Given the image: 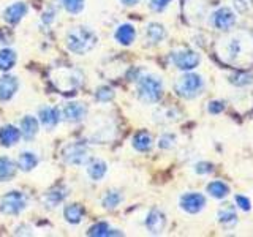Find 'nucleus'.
I'll list each match as a JSON object with an SVG mask.
<instances>
[{"mask_svg":"<svg viewBox=\"0 0 253 237\" xmlns=\"http://www.w3.org/2000/svg\"><path fill=\"white\" fill-rule=\"evenodd\" d=\"M217 54L229 65H249L253 62V35L247 30L234 32L220 40Z\"/></svg>","mask_w":253,"mask_h":237,"instance_id":"f257e3e1","label":"nucleus"},{"mask_svg":"<svg viewBox=\"0 0 253 237\" xmlns=\"http://www.w3.org/2000/svg\"><path fill=\"white\" fill-rule=\"evenodd\" d=\"M134 82H136V95L139 101L144 105H155L160 101L163 95L162 78L152 73H139L134 78Z\"/></svg>","mask_w":253,"mask_h":237,"instance_id":"f03ea898","label":"nucleus"},{"mask_svg":"<svg viewBox=\"0 0 253 237\" xmlns=\"http://www.w3.org/2000/svg\"><path fill=\"white\" fill-rule=\"evenodd\" d=\"M65 41H67L68 51H71L73 54H78V55H84L97 46L98 37L90 27L76 26L68 30Z\"/></svg>","mask_w":253,"mask_h":237,"instance_id":"7ed1b4c3","label":"nucleus"},{"mask_svg":"<svg viewBox=\"0 0 253 237\" xmlns=\"http://www.w3.org/2000/svg\"><path fill=\"white\" fill-rule=\"evenodd\" d=\"M206 89V79L193 73V71H184V75H180L176 82H174V90L179 95V97L185 98V100H193L204 92Z\"/></svg>","mask_w":253,"mask_h":237,"instance_id":"20e7f679","label":"nucleus"},{"mask_svg":"<svg viewBox=\"0 0 253 237\" xmlns=\"http://www.w3.org/2000/svg\"><path fill=\"white\" fill-rule=\"evenodd\" d=\"M49 79L57 90L63 93H70L83 84L84 78L81 75V71H78L75 68H57L49 73Z\"/></svg>","mask_w":253,"mask_h":237,"instance_id":"39448f33","label":"nucleus"},{"mask_svg":"<svg viewBox=\"0 0 253 237\" xmlns=\"http://www.w3.org/2000/svg\"><path fill=\"white\" fill-rule=\"evenodd\" d=\"M171 63L180 71H192L195 70L201 62V55L195 49L190 47H177L174 49L169 55Z\"/></svg>","mask_w":253,"mask_h":237,"instance_id":"423d86ee","label":"nucleus"},{"mask_svg":"<svg viewBox=\"0 0 253 237\" xmlns=\"http://www.w3.org/2000/svg\"><path fill=\"white\" fill-rule=\"evenodd\" d=\"M27 204V195L18 192V190H13V192H8L0 198V212L5 213V215H18L22 210H26Z\"/></svg>","mask_w":253,"mask_h":237,"instance_id":"0eeeda50","label":"nucleus"},{"mask_svg":"<svg viewBox=\"0 0 253 237\" xmlns=\"http://www.w3.org/2000/svg\"><path fill=\"white\" fill-rule=\"evenodd\" d=\"M62 160L70 166H84L90 160V150L84 142H70L62 149Z\"/></svg>","mask_w":253,"mask_h":237,"instance_id":"6e6552de","label":"nucleus"},{"mask_svg":"<svg viewBox=\"0 0 253 237\" xmlns=\"http://www.w3.org/2000/svg\"><path fill=\"white\" fill-rule=\"evenodd\" d=\"M209 26L220 32L231 30L237 22V13L229 6H218L209 14Z\"/></svg>","mask_w":253,"mask_h":237,"instance_id":"1a4fd4ad","label":"nucleus"},{"mask_svg":"<svg viewBox=\"0 0 253 237\" xmlns=\"http://www.w3.org/2000/svg\"><path fill=\"white\" fill-rule=\"evenodd\" d=\"M206 205H208V199L203 193L198 192H187L179 198L180 210L188 213V215H198L206 209Z\"/></svg>","mask_w":253,"mask_h":237,"instance_id":"9d476101","label":"nucleus"},{"mask_svg":"<svg viewBox=\"0 0 253 237\" xmlns=\"http://www.w3.org/2000/svg\"><path fill=\"white\" fill-rule=\"evenodd\" d=\"M166 223H168V220H166L165 212L160 210V209H157V207L149 210L146 221H144L146 229L149 231V234H152V236L163 234L165 229H166Z\"/></svg>","mask_w":253,"mask_h":237,"instance_id":"9b49d317","label":"nucleus"},{"mask_svg":"<svg viewBox=\"0 0 253 237\" xmlns=\"http://www.w3.org/2000/svg\"><path fill=\"white\" fill-rule=\"evenodd\" d=\"M62 116L67 122L78 123L84 120V117L87 116V106L84 103H79V101H70L65 105V108L62 109Z\"/></svg>","mask_w":253,"mask_h":237,"instance_id":"f8f14e48","label":"nucleus"},{"mask_svg":"<svg viewBox=\"0 0 253 237\" xmlns=\"http://www.w3.org/2000/svg\"><path fill=\"white\" fill-rule=\"evenodd\" d=\"M19 89V81L16 76L5 75L0 78V101H10Z\"/></svg>","mask_w":253,"mask_h":237,"instance_id":"ddd939ff","label":"nucleus"},{"mask_svg":"<svg viewBox=\"0 0 253 237\" xmlns=\"http://www.w3.org/2000/svg\"><path fill=\"white\" fill-rule=\"evenodd\" d=\"M38 117H40V123H42L44 128L47 130H54L57 123L60 122V111L54 106H43L38 111Z\"/></svg>","mask_w":253,"mask_h":237,"instance_id":"4468645a","label":"nucleus"},{"mask_svg":"<svg viewBox=\"0 0 253 237\" xmlns=\"http://www.w3.org/2000/svg\"><path fill=\"white\" fill-rule=\"evenodd\" d=\"M68 192L70 190L67 187H54L51 188L49 192L44 193L43 198H42V202L46 205V207H49V209H54V207H57L59 204H62L63 201H65V198L68 196Z\"/></svg>","mask_w":253,"mask_h":237,"instance_id":"2eb2a0df","label":"nucleus"},{"mask_svg":"<svg viewBox=\"0 0 253 237\" xmlns=\"http://www.w3.org/2000/svg\"><path fill=\"white\" fill-rule=\"evenodd\" d=\"M217 220H218V223L226 229L234 228L237 225V221H239L237 220V209L233 204H223L217 210Z\"/></svg>","mask_w":253,"mask_h":237,"instance_id":"dca6fc26","label":"nucleus"},{"mask_svg":"<svg viewBox=\"0 0 253 237\" xmlns=\"http://www.w3.org/2000/svg\"><path fill=\"white\" fill-rule=\"evenodd\" d=\"M27 5L24 2H14L11 5H8L3 10V21L8 24H18L24 16L27 14Z\"/></svg>","mask_w":253,"mask_h":237,"instance_id":"f3484780","label":"nucleus"},{"mask_svg":"<svg viewBox=\"0 0 253 237\" xmlns=\"http://www.w3.org/2000/svg\"><path fill=\"white\" fill-rule=\"evenodd\" d=\"M40 130V122L38 118L34 116H24L22 120L19 123V131H21V136L27 141H32Z\"/></svg>","mask_w":253,"mask_h":237,"instance_id":"a211bd4d","label":"nucleus"},{"mask_svg":"<svg viewBox=\"0 0 253 237\" xmlns=\"http://www.w3.org/2000/svg\"><path fill=\"white\" fill-rule=\"evenodd\" d=\"M146 41L149 44H160L166 38V29L160 22H149L146 26Z\"/></svg>","mask_w":253,"mask_h":237,"instance_id":"6ab92c4d","label":"nucleus"},{"mask_svg":"<svg viewBox=\"0 0 253 237\" xmlns=\"http://www.w3.org/2000/svg\"><path fill=\"white\" fill-rule=\"evenodd\" d=\"M85 166H87V176H89L93 182L101 180L108 172L106 161L100 160V158H90Z\"/></svg>","mask_w":253,"mask_h":237,"instance_id":"aec40b11","label":"nucleus"},{"mask_svg":"<svg viewBox=\"0 0 253 237\" xmlns=\"http://www.w3.org/2000/svg\"><path fill=\"white\" fill-rule=\"evenodd\" d=\"M114 38L119 44L130 46L134 41V38H136V29L131 24H121L114 32Z\"/></svg>","mask_w":253,"mask_h":237,"instance_id":"412c9836","label":"nucleus"},{"mask_svg":"<svg viewBox=\"0 0 253 237\" xmlns=\"http://www.w3.org/2000/svg\"><path fill=\"white\" fill-rule=\"evenodd\" d=\"M21 139V131L14 125H5L0 128V144L3 147H11Z\"/></svg>","mask_w":253,"mask_h":237,"instance_id":"4be33fe9","label":"nucleus"},{"mask_svg":"<svg viewBox=\"0 0 253 237\" xmlns=\"http://www.w3.org/2000/svg\"><path fill=\"white\" fill-rule=\"evenodd\" d=\"M124 201V195L121 190H108V192L103 195L101 198V205H103V209H106V210H114L117 209L119 205H121V202Z\"/></svg>","mask_w":253,"mask_h":237,"instance_id":"5701e85b","label":"nucleus"},{"mask_svg":"<svg viewBox=\"0 0 253 237\" xmlns=\"http://www.w3.org/2000/svg\"><path fill=\"white\" fill-rule=\"evenodd\" d=\"M206 193L211 198H213V199L221 201L229 195V187L221 180H212L208 184V187H206Z\"/></svg>","mask_w":253,"mask_h":237,"instance_id":"b1692460","label":"nucleus"},{"mask_svg":"<svg viewBox=\"0 0 253 237\" xmlns=\"http://www.w3.org/2000/svg\"><path fill=\"white\" fill-rule=\"evenodd\" d=\"M84 217V209L81 204H68L63 209V218H65L70 225H79Z\"/></svg>","mask_w":253,"mask_h":237,"instance_id":"393cba45","label":"nucleus"},{"mask_svg":"<svg viewBox=\"0 0 253 237\" xmlns=\"http://www.w3.org/2000/svg\"><path fill=\"white\" fill-rule=\"evenodd\" d=\"M18 166L8 157H0V182H8L16 176Z\"/></svg>","mask_w":253,"mask_h":237,"instance_id":"a878e982","label":"nucleus"},{"mask_svg":"<svg viewBox=\"0 0 253 237\" xmlns=\"http://www.w3.org/2000/svg\"><path fill=\"white\" fill-rule=\"evenodd\" d=\"M154 146V139L147 131H139L134 134L133 138V147L138 150V152H149Z\"/></svg>","mask_w":253,"mask_h":237,"instance_id":"bb28decb","label":"nucleus"},{"mask_svg":"<svg viewBox=\"0 0 253 237\" xmlns=\"http://www.w3.org/2000/svg\"><path fill=\"white\" fill-rule=\"evenodd\" d=\"M40 161V158L35 152H30V150H24L19 154V168L24 172H29L34 168H37V164Z\"/></svg>","mask_w":253,"mask_h":237,"instance_id":"cd10ccee","label":"nucleus"},{"mask_svg":"<svg viewBox=\"0 0 253 237\" xmlns=\"http://www.w3.org/2000/svg\"><path fill=\"white\" fill-rule=\"evenodd\" d=\"M89 236H93V237H109V236H122V233L116 231V229H111V226L108 223H105V221H100V223L93 225L89 233H87Z\"/></svg>","mask_w":253,"mask_h":237,"instance_id":"c85d7f7f","label":"nucleus"},{"mask_svg":"<svg viewBox=\"0 0 253 237\" xmlns=\"http://www.w3.org/2000/svg\"><path fill=\"white\" fill-rule=\"evenodd\" d=\"M16 60H18V55H16L13 49H8V47L2 49L0 51V71L11 70L14 67Z\"/></svg>","mask_w":253,"mask_h":237,"instance_id":"c756f323","label":"nucleus"},{"mask_svg":"<svg viewBox=\"0 0 253 237\" xmlns=\"http://www.w3.org/2000/svg\"><path fill=\"white\" fill-rule=\"evenodd\" d=\"M155 116H160L157 118V122H162V123H169L179 118L177 109H172V108H162L160 111H157Z\"/></svg>","mask_w":253,"mask_h":237,"instance_id":"7c9ffc66","label":"nucleus"},{"mask_svg":"<svg viewBox=\"0 0 253 237\" xmlns=\"http://www.w3.org/2000/svg\"><path fill=\"white\" fill-rule=\"evenodd\" d=\"M114 89L109 85H101L97 89V92H95V100H97L98 103H109L111 100H114Z\"/></svg>","mask_w":253,"mask_h":237,"instance_id":"2f4dec72","label":"nucleus"},{"mask_svg":"<svg viewBox=\"0 0 253 237\" xmlns=\"http://www.w3.org/2000/svg\"><path fill=\"white\" fill-rule=\"evenodd\" d=\"M229 82L236 87H247L253 84V75L250 73H236L229 76Z\"/></svg>","mask_w":253,"mask_h":237,"instance_id":"473e14b6","label":"nucleus"},{"mask_svg":"<svg viewBox=\"0 0 253 237\" xmlns=\"http://www.w3.org/2000/svg\"><path fill=\"white\" fill-rule=\"evenodd\" d=\"M62 5L70 14H79L84 10L85 2L84 0H62Z\"/></svg>","mask_w":253,"mask_h":237,"instance_id":"72a5a7b5","label":"nucleus"},{"mask_svg":"<svg viewBox=\"0 0 253 237\" xmlns=\"http://www.w3.org/2000/svg\"><path fill=\"white\" fill-rule=\"evenodd\" d=\"M177 142V136L172 133H163L160 138H158V147L165 149V150H169L176 146Z\"/></svg>","mask_w":253,"mask_h":237,"instance_id":"f704fd0d","label":"nucleus"},{"mask_svg":"<svg viewBox=\"0 0 253 237\" xmlns=\"http://www.w3.org/2000/svg\"><path fill=\"white\" fill-rule=\"evenodd\" d=\"M193 171L198 174V176H209L213 171V166L209 161H198L193 164Z\"/></svg>","mask_w":253,"mask_h":237,"instance_id":"c9c22d12","label":"nucleus"},{"mask_svg":"<svg viewBox=\"0 0 253 237\" xmlns=\"http://www.w3.org/2000/svg\"><path fill=\"white\" fill-rule=\"evenodd\" d=\"M234 201H236V207H237V209H241L242 212H250V210H252V201L249 199L247 196H244V195H236Z\"/></svg>","mask_w":253,"mask_h":237,"instance_id":"e433bc0d","label":"nucleus"},{"mask_svg":"<svg viewBox=\"0 0 253 237\" xmlns=\"http://www.w3.org/2000/svg\"><path fill=\"white\" fill-rule=\"evenodd\" d=\"M225 111V105L218 100H212L208 103V113L212 114V116H217V114H221Z\"/></svg>","mask_w":253,"mask_h":237,"instance_id":"4c0bfd02","label":"nucleus"},{"mask_svg":"<svg viewBox=\"0 0 253 237\" xmlns=\"http://www.w3.org/2000/svg\"><path fill=\"white\" fill-rule=\"evenodd\" d=\"M236 13H247L252 8V0H233Z\"/></svg>","mask_w":253,"mask_h":237,"instance_id":"58836bf2","label":"nucleus"},{"mask_svg":"<svg viewBox=\"0 0 253 237\" xmlns=\"http://www.w3.org/2000/svg\"><path fill=\"white\" fill-rule=\"evenodd\" d=\"M149 5H150V8H152L154 11H157V13H160V11H163L165 8H168V5L172 2V0H149Z\"/></svg>","mask_w":253,"mask_h":237,"instance_id":"ea45409f","label":"nucleus"},{"mask_svg":"<svg viewBox=\"0 0 253 237\" xmlns=\"http://www.w3.org/2000/svg\"><path fill=\"white\" fill-rule=\"evenodd\" d=\"M55 19V10H51V11H46L43 14V22H46V26H49V24Z\"/></svg>","mask_w":253,"mask_h":237,"instance_id":"a19ab883","label":"nucleus"},{"mask_svg":"<svg viewBox=\"0 0 253 237\" xmlns=\"http://www.w3.org/2000/svg\"><path fill=\"white\" fill-rule=\"evenodd\" d=\"M121 2L124 3V5H126V6H133V5H136L139 0H121Z\"/></svg>","mask_w":253,"mask_h":237,"instance_id":"79ce46f5","label":"nucleus"}]
</instances>
